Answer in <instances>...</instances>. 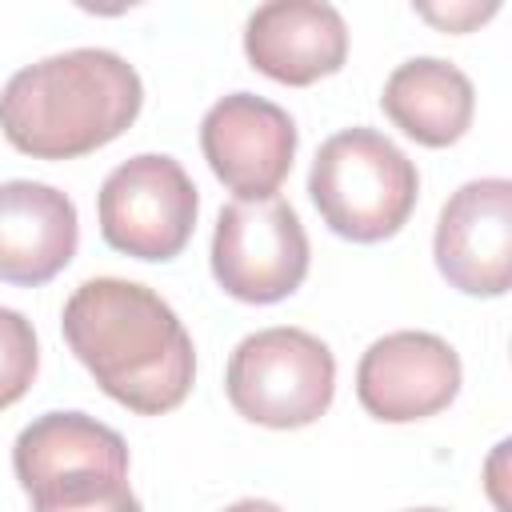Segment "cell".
<instances>
[{
	"instance_id": "9",
	"label": "cell",
	"mask_w": 512,
	"mask_h": 512,
	"mask_svg": "<svg viewBox=\"0 0 512 512\" xmlns=\"http://www.w3.org/2000/svg\"><path fill=\"white\" fill-rule=\"evenodd\" d=\"M436 268L468 296H504L512 284V184L484 176L460 184L436 220Z\"/></svg>"
},
{
	"instance_id": "5",
	"label": "cell",
	"mask_w": 512,
	"mask_h": 512,
	"mask_svg": "<svg viewBox=\"0 0 512 512\" xmlns=\"http://www.w3.org/2000/svg\"><path fill=\"white\" fill-rule=\"evenodd\" d=\"M12 468L32 508L84 504L128 484V444L84 412H44L16 436Z\"/></svg>"
},
{
	"instance_id": "10",
	"label": "cell",
	"mask_w": 512,
	"mask_h": 512,
	"mask_svg": "<svg viewBox=\"0 0 512 512\" xmlns=\"http://www.w3.org/2000/svg\"><path fill=\"white\" fill-rule=\"evenodd\" d=\"M460 392V356L432 332H388L368 344L356 368V400L384 424H412L444 412Z\"/></svg>"
},
{
	"instance_id": "8",
	"label": "cell",
	"mask_w": 512,
	"mask_h": 512,
	"mask_svg": "<svg viewBox=\"0 0 512 512\" xmlns=\"http://www.w3.org/2000/svg\"><path fill=\"white\" fill-rule=\"evenodd\" d=\"M200 152L236 200H272L292 172L296 124L280 104L256 92H232L204 112Z\"/></svg>"
},
{
	"instance_id": "1",
	"label": "cell",
	"mask_w": 512,
	"mask_h": 512,
	"mask_svg": "<svg viewBox=\"0 0 512 512\" xmlns=\"http://www.w3.org/2000/svg\"><path fill=\"white\" fill-rule=\"evenodd\" d=\"M60 328L100 392L136 416L172 412L192 392V336L180 316L136 280H84L68 296Z\"/></svg>"
},
{
	"instance_id": "6",
	"label": "cell",
	"mask_w": 512,
	"mask_h": 512,
	"mask_svg": "<svg viewBox=\"0 0 512 512\" xmlns=\"http://www.w3.org/2000/svg\"><path fill=\"white\" fill-rule=\"evenodd\" d=\"M96 212L108 248L136 260H172L192 240L200 196L172 156L140 152L108 172Z\"/></svg>"
},
{
	"instance_id": "16",
	"label": "cell",
	"mask_w": 512,
	"mask_h": 512,
	"mask_svg": "<svg viewBox=\"0 0 512 512\" xmlns=\"http://www.w3.org/2000/svg\"><path fill=\"white\" fill-rule=\"evenodd\" d=\"M32 512H144V508H140L136 492L124 484V488H116V492H108V496H100V500H84V504H56V508H32Z\"/></svg>"
},
{
	"instance_id": "13",
	"label": "cell",
	"mask_w": 512,
	"mask_h": 512,
	"mask_svg": "<svg viewBox=\"0 0 512 512\" xmlns=\"http://www.w3.org/2000/svg\"><path fill=\"white\" fill-rule=\"evenodd\" d=\"M380 108L416 144L448 148L468 132L476 116V92L456 64L440 56H416L392 68L380 92Z\"/></svg>"
},
{
	"instance_id": "17",
	"label": "cell",
	"mask_w": 512,
	"mask_h": 512,
	"mask_svg": "<svg viewBox=\"0 0 512 512\" xmlns=\"http://www.w3.org/2000/svg\"><path fill=\"white\" fill-rule=\"evenodd\" d=\"M224 512H284V508H280V504H272V500H256V496H248V500L228 504Z\"/></svg>"
},
{
	"instance_id": "7",
	"label": "cell",
	"mask_w": 512,
	"mask_h": 512,
	"mask_svg": "<svg viewBox=\"0 0 512 512\" xmlns=\"http://www.w3.org/2000/svg\"><path fill=\"white\" fill-rule=\"evenodd\" d=\"M212 276L244 304H276L308 276V232L296 208L272 200H232L216 216Z\"/></svg>"
},
{
	"instance_id": "2",
	"label": "cell",
	"mask_w": 512,
	"mask_h": 512,
	"mask_svg": "<svg viewBox=\"0 0 512 512\" xmlns=\"http://www.w3.org/2000/svg\"><path fill=\"white\" fill-rule=\"evenodd\" d=\"M144 84L108 48L44 56L0 92V132L32 160H72L112 144L140 116Z\"/></svg>"
},
{
	"instance_id": "14",
	"label": "cell",
	"mask_w": 512,
	"mask_h": 512,
	"mask_svg": "<svg viewBox=\"0 0 512 512\" xmlns=\"http://www.w3.org/2000/svg\"><path fill=\"white\" fill-rule=\"evenodd\" d=\"M40 348L32 324L16 308H0V408H12L36 380Z\"/></svg>"
},
{
	"instance_id": "12",
	"label": "cell",
	"mask_w": 512,
	"mask_h": 512,
	"mask_svg": "<svg viewBox=\"0 0 512 512\" xmlns=\"http://www.w3.org/2000/svg\"><path fill=\"white\" fill-rule=\"evenodd\" d=\"M76 204L40 180L0 184V280L36 288L76 256Z\"/></svg>"
},
{
	"instance_id": "15",
	"label": "cell",
	"mask_w": 512,
	"mask_h": 512,
	"mask_svg": "<svg viewBox=\"0 0 512 512\" xmlns=\"http://www.w3.org/2000/svg\"><path fill=\"white\" fill-rule=\"evenodd\" d=\"M424 20H432L436 28H444V32H468V28H476V24H484L488 16H496V4H448V8H432V4H420L416 8Z\"/></svg>"
},
{
	"instance_id": "11",
	"label": "cell",
	"mask_w": 512,
	"mask_h": 512,
	"mask_svg": "<svg viewBox=\"0 0 512 512\" xmlns=\"http://www.w3.org/2000/svg\"><path fill=\"white\" fill-rule=\"evenodd\" d=\"M244 56L276 84H316L344 68L348 24L324 0H268L244 24Z\"/></svg>"
},
{
	"instance_id": "18",
	"label": "cell",
	"mask_w": 512,
	"mask_h": 512,
	"mask_svg": "<svg viewBox=\"0 0 512 512\" xmlns=\"http://www.w3.org/2000/svg\"><path fill=\"white\" fill-rule=\"evenodd\" d=\"M404 512H448V508H404Z\"/></svg>"
},
{
	"instance_id": "4",
	"label": "cell",
	"mask_w": 512,
	"mask_h": 512,
	"mask_svg": "<svg viewBox=\"0 0 512 512\" xmlns=\"http://www.w3.org/2000/svg\"><path fill=\"white\" fill-rule=\"evenodd\" d=\"M228 404L264 428H304L320 420L336 392L332 348L304 328H260L244 336L224 372Z\"/></svg>"
},
{
	"instance_id": "3",
	"label": "cell",
	"mask_w": 512,
	"mask_h": 512,
	"mask_svg": "<svg viewBox=\"0 0 512 512\" xmlns=\"http://www.w3.org/2000/svg\"><path fill=\"white\" fill-rule=\"evenodd\" d=\"M308 196L336 236L376 244L408 224L420 196V172L384 132L356 124L316 148Z\"/></svg>"
}]
</instances>
